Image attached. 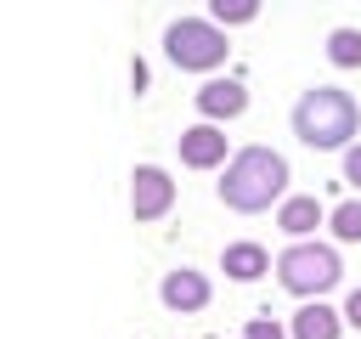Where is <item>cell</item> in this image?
<instances>
[{
  "instance_id": "obj_6",
  "label": "cell",
  "mask_w": 361,
  "mask_h": 339,
  "mask_svg": "<svg viewBox=\"0 0 361 339\" xmlns=\"http://www.w3.org/2000/svg\"><path fill=\"white\" fill-rule=\"evenodd\" d=\"M175 147H180V164H186V170H214V164H226V158H231V153H226V130H220L214 119L186 124Z\"/></svg>"
},
{
  "instance_id": "obj_10",
  "label": "cell",
  "mask_w": 361,
  "mask_h": 339,
  "mask_svg": "<svg viewBox=\"0 0 361 339\" xmlns=\"http://www.w3.org/2000/svg\"><path fill=\"white\" fill-rule=\"evenodd\" d=\"M322 220H327V209H322L310 192H293V198H282V203H276V226H282L288 237H310Z\"/></svg>"
},
{
  "instance_id": "obj_2",
  "label": "cell",
  "mask_w": 361,
  "mask_h": 339,
  "mask_svg": "<svg viewBox=\"0 0 361 339\" xmlns=\"http://www.w3.org/2000/svg\"><path fill=\"white\" fill-rule=\"evenodd\" d=\"M355 130H361V107L338 85H310L293 102V136L316 153H344L355 141Z\"/></svg>"
},
{
  "instance_id": "obj_5",
  "label": "cell",
  "mask_w": 361,
  "mask_h": 339,
  "mask_svg": "<svg viewBox=\"0 0 361 339\" xmlns=\"http://www.w3.org/2000/svg\"><path fill=\"white\" fill-rule=\"evenodd\" d=\"M169 203H175V181H169V170H158V164H135V170H130V215H135V220H164Z\"/></svg>"
},
{
  "instance_id": "obj_9",
  "label": "cell",
  "mask_w": 361,
  "mask_h": 339,
  "mask_svg": "<svg viewBox=\"0 0 361 339\" xmlns=\"http://www.w3.org/2000/svg\"><path fill=\"white\" fill-rule=\"evenodd\" d=\"M288 333H293V339H338V333H344V311H333V305H322V299H305V305L293 311Z\"/></svg>"
},
{
  "instance_id": "obj_13",
  "label": "cell",
  "mask_w": 361,
  "mask_h": 339,
  "mask_svg": "<svg viewBox=\"0 0 361 339\" xmlns=\"http://www.w3.org/2000/svg\"><path fill=\"white\" fill-rule=\"evenodd\" d=\"M327 62L333 68H361V28H333L327 34Z\"/></svg>"
},
{
  "instance_id": "obj_4",
  "label": "cell",
  "mask_w": 361,
  "mask_h": 339,
  "mask_svg": "<svg viewBox=\"0 0 361 339\" xmlns=\"http://www.w3.org/2000/svg\"><path fill=\"white\" fill-rule=\"evenodd\" d=\"M164 56L180 68V73H214L226 56H231V40L214 17H180L164 28Z\"/></svg>"
},
{
  "instance_id": "obj_8",
  "label": "cell",
  "mask_w": 361,
  "mask_h": 339,
  "mask_svg": "<svg viewBox=\"0 0 361 339\" xmlns=\"http://www.w3.org/2000/svg\"><path fill=\"white\" fill-rule=\"evenodd\" d=\"M192 102H197V113H203V119H214V124H220V119H237V113L248 107V85H243V79H203Z\"/></svg>"
},
{
  "instance_id": "obj_3",
  "label": "cell",
  "mask_w": 361,
  "mask_h": 339,
  "mask_svg": "<svg viewBox=\"0 0 361 339\" xmlns=\"http://www.w3.org/2000/svg\"><path fill=\"white\" fill-rule=\"evenodd\" d=\"M344 277V260L333 243H310V237H293L282 254H276V282L299 299H322L327 288H338Z\"/></svg>"
},
{
  "instance_id": "obj_16",
  "label": "cell",
  "mask_w": 361,
  "mask_h": 339,
  "mask_svg": "<svg viewBox=\"0 0 361 339\" xmlns=\"http://www.w3.org/2000/svg\"><path fill=\"white\" fill-rule=\"evenodd\" d=\"M344 181L361 192V141H350V147H344Z\"/></svg>"
},
{
  "instance_id": "obj_15",
  "label": "cell",
  "mask_w": 361,
  "mask_h": 339,
  "mask_svg": "<svg viewBox=\"0 0 361 339\" xmlns=\"http://www.w3.org/2000/svg\"><path fill=\"white\" fill-rule=\"evenodd\" d=\"M243 339H293V333H288L276 316H248V322H243Z\"/></svg>"
},
{
  "instance_id": "obj_14",
  "label": "cell",
  "mask_w": 361,
  "mask_h": 339,
  "mask_svg": "<svg viewBox=\"0 0 361 339\" xmlns=\"http://www.w3.org/2000/svg\"><path fill=\"white\" fill-rule=\"evenodd\" d=\"M209 17L220 28H237V23H254L259 17V0H209Z\"/></svg>"
},
{
  "instance_id": "obj_11",
  "label": "cell",
  "mask_w": 361,
  "mask_h": 339,
  "mask_svg": "<svg viewBox=\"0 0 361 339\" xmlns=\"http://www.w3.org/2000/svg\"><path fill=\"white\" fill-rule=\"evenodd\" d=\"M220 271H226L231 282H259V277L271 271V254H265L259 243H226V254H220Z\"/></svg>"
},
{
  "instance_id": "obj_17",
  "label": "cell",
  "mask_w": 361,
  "mask_h": 339,
  "mask_svg": "<svg viewBox=\"0 0 361 339\" xmlns=\"http://www.w3.org/2000/svg\"><path fill=\"white\" fill-rule=\"evenodd\" d=\"M344 322L361 328V288H350V299H344Z\"/></svg>"
},
{
  "instance_id": "obj_1",
  "label": "cell",
  "mask_w": 361,
  "mask_h": 339,
  "mask_svg": "<svg viewBox=\"0 0 361 339\" xmlns=\"http://www.w3.org/2000/svg\"><path fill=\"white\" fill-rule=\"evenodd\" d=\"M288 181H293V170H288L282 153H271V147H237L226 158V175H220V203L237 209V215H259V209H271V203L288 198Z\"/></svg>"
},
{
  "instance_id": "obj_7",
  "label": "cell",
  "mask_w": 361,
  "mask_h": 339,
  "mask_svg": "<svg viewBox=\"0 0 361 339\" xmlns=\"http://www.w3.org/2000/svg\"><path fill=\"white\" fill-rule=\"evenodd\" d=\"M209 277L203 271H192V266H175V271H164V282H158V299L169 305V311H180V316H192V311H203L209 305Z\"/></svg>"
},
{
  "instance_id": "obj_12",
  "label": "cell",
  "mask_w": 361,
  "mask_h": 339,
  "mask_svg": "<svg viewBox=\"0 0 361 339\" xmlns=\"http://www.w3.org/2000/svg\"><path fill=\"white\" fill-rule=\"evenodd\" d=\"M327 232H333L338 243H361V198L333 203V209H327Z\"/></svg>"
}]
</instances>
